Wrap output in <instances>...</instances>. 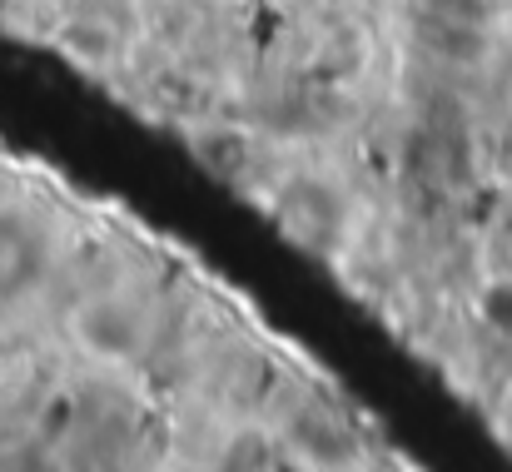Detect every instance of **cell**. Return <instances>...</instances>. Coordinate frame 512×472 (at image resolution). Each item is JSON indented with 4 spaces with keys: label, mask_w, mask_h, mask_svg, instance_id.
<instances>
[{
    "label": "cell",
    "mask_w": 512,
    "mask_h": 472,
    "mask_svg": "<svg viewBox=\"0 0 512 472\" xmlns=\"http://www.w3.org/2000/svg\"><path fill=\"white\" fill-rule=\"evenodd\" d=\"M488 408H493V423H498V433L512 443V373L498 383V393L488 398Z\"/></svg>",
    "instance_id": "6da1fadb"
}]
</instances>
